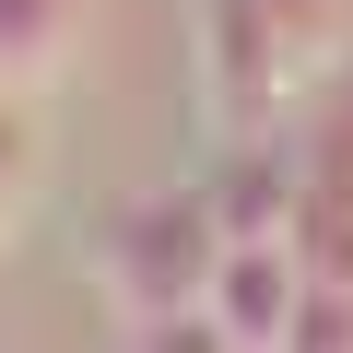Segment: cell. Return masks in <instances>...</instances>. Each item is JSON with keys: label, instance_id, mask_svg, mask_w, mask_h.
<instances>
[{"label": "cell", "instance_id": "cell-6", "mask_svg": "<svg viewBox=\"0 0 353 353\" xmlns=\"http://www.w3.org/2000/svg\"><path fill=\"white\" fill-rule=\"evenodd\" d=\"M118 341H130V353H236L212 306H189V318H141V330H118Z\"/></svg>", "mask_w": 353, "mask_h": 353}, {"label": "cell", "instance_id": "cell-2", "mask_svg": "<svg viewBox=\"0 0 353 353\" xmlns=\"http://www.w3.org/2000/svg\"><path fill=\"white\" fill-rule=\"evenodd\" d=\"M224 259H236V236H224L212 189H141V201H118L106 236H94V294H106L118 330L189 318V306H212Z\"/></svg>", "mask_w": 353, "mask_h": 353}, {"label": "cell", "instance_id": "cell-4", "mask_svg": "<svg viewBox=\"0 0 353 353\" xmlns=\"http://www.w3.org/2000/svg\"><path fill=\"white\" fill-rule=\"evenodd\" d=\"M71 36H83V0H0V94H48L71 71Z\"/></svg>", "mask_w": 353, "mask_h": 353}, {"label": "cell", "instance_id": "cell-5", "mask_svg": "<svg viewBox=\"0 0 353 353\" xmlns=\"http://www.w3.org/2000/svg\"><path fill=\"white\" fill-rule=\"evenodd\" d=\"M294 353H353V283L306 271V318H294Z\"/></svg>", "mask_w": 353, "mask_h": 353}, {"label": "cell", "instance_id": "cell-1", "mask_svg": "<svg viewBox=\"0 0 353 353\" xmlns=\"http://www.w3.org/2000/svg\"><path fill=\"white\" fill-rule=\"evenodd\" d=\"M353 59V0H201V118L212 141L283 130Z\"/></svg>", "mask_w": 353, "mask_h": 353}, {"label": "cell", "instance_id": "cell-7", "mask_svg": "<svg viewBox=\"0 0 353 353\" xmlns=\"http://www.w3.org/2000/svg\"><path fill=\"white\" fill-rule=\"evenodd\" d=\"M0 224H12V212H0Z\"/></svg>", "mask_w": 353, "mask_h": 353}, {"label": "cell", "instance_id": "cell-3", "mask_svg": "<svg viewBox=\"0 0 353 353\" xmlns=\"http://www.w3.org/2000/svg\"><path fill=\"white\" fill-rule=\"evenodd\" d=\"M212 318L236 353H294V318H306V248H236L224 283H212Z\"/></svg>", "mask_w": 353, "mask_h": 353}]
</instances>
